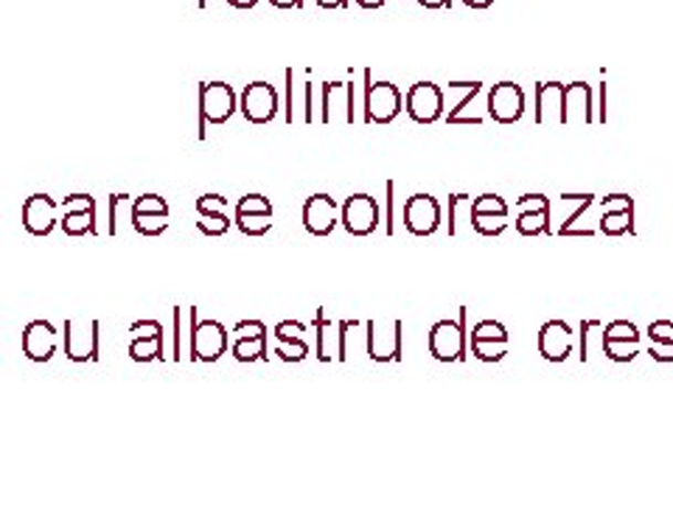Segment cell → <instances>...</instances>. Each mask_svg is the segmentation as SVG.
I'll return each mask as SVG.
<instances>
[{
	"mask_svg": "<svg viewBox=\"0 0 673 505\" xmlns=\"http://www.w3.org/2000/svg\"><path fill=\"white\" fill-rule=\"evenodd\" d=\"M424 9H443V7H452V0H419Z\"/></svg>",
	"mask_w": 673,
	"mask_h": 505,
	"instance_id": "obj_46",
	"label": "cell"
},
{
	"mask_svg": "<svg viewBox=\"0 0 673 505\" xmlns=\"http://www.w3.org/2000/svg\"><path fill=\"white\" fill-rule=\"evenodd\" d=\"M98 320H65L62 326V343H65V357L71 362H98L102 348H98Z\"/></svg>",
	"mask_w": 673,
	"mask_h": 505,
	"instance_id": "obj_5",
	"label": "cell"
},
{
	"mask_svg": "<svg viewBox=\"0 0 673 505\" xmlns=\"http://www.w3.org/2000/svg\"><path fill=\"white\" fill-rule=\"evenodd\" d=\"M270 3H273V7H278V9H301V7H304V0H270Z\"/></svg>",
	"mask_w": 673,
	"mask_h": 505,
	"instance_id": "obj_45",
	"label": "cell"
},
{
	"mask_svg": "<svg viewBox=\"0 0 673 505\" xmlns=\"http://www.w3.org/2000/svg\"><path fill=\"white\" fill-rule=\"evenodd\" d=\"M430 354L438 362H463L469 354L466 335V306H461V317L455 320H438L430 329Z\"/></svg>",
	"mask_w": 673,
	"mask_h": 505,
	"instance_id": "obj_1",
	"label": "cell"
},
{
	"mask_svg": "<svg viewBox=\"0 0 673 505\" xmlns=\"http://www.w3.org/2000/svg\"><path fill=\"white\" fill-rule=\"evenodd\" d=\"M385 233L396 236V183H385Z\"/></svg>",
	"mask_w": 673,
	"mask_h": 505,
	"instance_id": "obj_32",
	"label": "cell"
},
{
	"mask_svg": "<svg viewBox=\"0 0 673 505\" xmlns=\"http://www.w3.org/2000/svg\"><path fill=\"white\" fill-rule=\"evenodd\" d=\"M60 225L67 236H85V233L98 236L96 208H91V211H80V213H62Z\"/></svg>",
	"mask_w": 673,
	"mask_h": 505,
	"instance_id": "obj_24",
	"label": "cell"
},
{
	"mask_svg": "<svg viewBox=\"0 0 673 505\" xmlns=\"http://www.w3.org/2000/svg\"><path fill=\"white\" fill-rule=\"evenodd\" d=\"M236 213H273V202L261 194H248L236 202Z\"/></svg>",
	"mask_w": 673,
	"mask_h": 505,
	"instance_id": "obj_33",
	"label": "cell"
},
{
	"mask_svg": "<svg viewBox=\"0 0 673 505\" xmlns=\"http://www.w3.org/2000/svg\"><path fill=\"white\" fill-rule=\"evenodd\" d=\"M124 200H129V194H116V197H113V200H109V233H113V236H116V233H118L116 217H118V206H122Z\"/></svg>",
	"mask_w": 673,
	"mask_h": 505,
	"instance_id": "obj_40",
	"label": "cell"
},
{
	"mask_svg": "<svg viewBox=\"0 0 673 505\" xmlns=\"http://www.w3.org/2000/svg\"><path fill=\"white\" fill-rule=\"evenodd\" d=\"M267 337H270V332L233 337L231 354L236 357V362H264V359H270Z\"/></svg>",
	"mask_w": 673,
	"mask_h": 505,
	"instance_id": "obj_20",
	"label": "cell"
},
{
	"mask_svg": "<svg viewBox=\"0 0 673 505\" xmlns=\"http://www.w3.org/2000/svg\"><path fill=\"white\" fill-rule=\"evenodd\" d=\"M133 228L140 236H160L169 231V220L166 217H155V213H135Z\"/></svg>",
	"mask_w": 673,
	"mask_h": 505,
	"instance_id": "obj_26",
	"label": "cell"
},
{
	"mask_svg": "<svg viewBox=\"0 0 673 505\" xmlns=\"http://www.w3.org/2000/svg\"><path fill=\"white\" fill-rule=\"evenodd\" d=\"M404 228L413 236H432L441 228V202L432 194H413L404 202Z\"/></svg>",
	"mask_w": 673,
	"mask_h": 505,
	"instance_id": "obj_11",
	"label": "cell"
},
{
	"mask_svg": "<svg viewBox=\"0 0 673 505\" xmlns=\"http://www.w3.org/2000/svg\"><path fill=\"white\" fill-rule=\"evenodd\" d=\"M62 213H80V211H91L96 208V200L91 194H71L60 202Z\"/></svg>",
	"mask_w": 673,
	"mask_h": 505,
	"instance_id": "obj_34",
	"label": "cell"
},
{
	"mask_svg": "<svg viewBox=\"0 0 673 505\" xmlns=\"http://www.w3.org/2000/svg\"><path fill=\"white\" fill-rule=\"evenodd\" d=\"M239 111L236 93L224 82H208L200 87V140H206L208 124H228Z\"/></svg>",
	"mask_w": 673,
	"mask_h": 505,
	"instance_id": "obj_4",
	"label": "cell"
},
{
	"mask_svg": "<svg viewBox=\"0 0 673 505\" xmlns=\"http://www.w3.org/2000/svg\"><path fill=\"white\" fill-rule=\"evenodd\" d=\"M343 118L357 124V87L354 82H323L320 87V122L334 124Z\"/></svg>",
	"mask_w": 673,
	"mask_h": 505,
	"instance_id": "obj_8",
	"label": "cell"
},
{
	"mask_svg": "<svg viewBox=\"0 0 673 505\" xmlns=\"http://www.w3.org/2000/svg\"><path fill=\"white\" fill-rule=\"evenodd\" d=\"M304 124H315V82H304Z\"/></svg>",
	"mask_w": 673,
	"mask_h": 505,
	"instance_id": "obj_38",
	"label": "cell"
},
{
	"mask_svg": "<svg viewBox=\"0 0 673 505\" xmlns=\"http://www.w3.org/2000/svg\"><path fill=\"white\" fill-rule=\"evenodd\" d=\"M379 202L370 194H351L343 202L340 222L351 236H370L379 228Z\"/></svg>",
	"mask_w": 673,
	"mask_h": 505,
	"instance_id": "obj_9",
	"label": "cell"
},
{
	"mask_svg": "<svg viewBox=\"0 0 673 505\" xmlns=\"http://www.w3.org/2000/svg\"><path fill=\"white\" fill-rule=\"evenodd\" d=\"M320 9H346L348 0H315Z\"/></svg>",
	"mask_w": 673,
	"mask_h": 505,
	"instance_id": "obj_44",
	"label": "cell"
},
{
	"mask_svg": "<svg viewBox=\"0 0 673 505\" xmlns=\"http://www.w3.org/2000/svg\"><path fill=\"white\" fill-rule=\"evenodd\" d=\"M365 337H368L365 348H368V357L374 362H401V357H404V323L399 317L390 323V329L379 326L377 320H368L365 323Z\"/></svg>",
	"mask_w": 673,
	"mask_h": 505,
	"instance_id": "obj_6",
	"label": "cell"
},
{
	"mask_svg": "<svg viewBox=\"0 0 673 505\" xmlns=\"http://www.w3.org/2000/svg\"><path fill=\"white\" fill-rule=\"evenodd\" d=\"M135 213H155V217H166L169 220V202L158 194H144L133 202V217Z\"/></svg>",
	"mask_w": 673,
	"mask_h": 505,
	"instance_id": "obj_29",
	"label": "cell"
},
{
	"mask_svg": "<svg viewBox=\"0 0 673 505\" xmlns=\"http://www.w3.org/2000/svg\"><path fill=\"white\" fill-rule=\"evenodd\" d=\"M572 351V332L565 320H547L539 332V354L547 362H565Z\"/></svg>",
	"mask_w": 673,
	"mask_h": 505,
	"instance_id": "obj_17",
	"label": "cell"
},
{
	"mask_svg": "<svg viewBox=\"0 0 673 505\" xmlns=\"http://www.w3.org/2000/svg\"><path fill=\"white\" fill-rule=\"evenodd\" d=\"M60 346V332L49 320H31L23 329V354L31 362H49Z\"/></svg>",
	"mask_w": 673,
	"mask_h": 505,
	"instance_id": "obj_16",
	"label": "cell"
},
{
	"mask_svg": "<svg viewBox=\"0 0 673 505\" xmlns=\"http://www.w3.org/2000/svg\"><path fill=\"white\" fill-rule=\"evenodd\" d=\"M197 213H228V197L202 194L197 200Z\"/></svg>",
	"mask_w": 673,
	"mask_h": 505,
	"instance_id": "obj_35",
	"label": "cell"
},
{
	"mask_svg": "<svg viewBox=\"0 0 673 505\" xmlns=\"http://www.w3.org/2000/svg\"><path fill=\"white\" fill-rule=\"evenodd\" d=\"M359 329H365V323L359 326V320H340V354H337L340 362L351 357V343L359 337Z\"/></svg>",
	"mask_w": 673,
	"mask_h": 505,
	"instance_id": "obj_30",
	"label": "cell"
},
{
	"mask_svg": "<svg viewBox=\"0 0 673 505\" xmlns=\"http://www.w3.org/2000/svg\"><path fill=\"white\" fill-rule=\"evenodd\" d=\"M525 113V93L514 82H500L488 93V116L497 124H516Z\"/></svg>",
	"mask_w": 673,
	"mask_h": 505,
	"instance_id": "obj_13",
	"label": "cell"
},
{
	"mask_svg": "<svg viewBox=\"0 0 673 505\" xmlns=\"http://www.w3.org/2000/svg\"><path fill=\"white\" fill-rule=\"evenodd\" d=\"M472 225L474 231L483 233V236H500L508 222H505V217H500V213H472Z\"/></svg>",
	"mask_w": 673,
	"mask_h": 505,
	"instance_id": "obj_28",
	"label": "cell"
},
{
	"mask_svg": "<svg viewBox=\"0 0 673 505\" xmlns=\"http://www.w3.org/2000/svg\"><path fill=\"white\" fill-rule=\"evenodd\" d=\"M275 340H278V346H275V354H278L281 362H304L306 357H309V346H306L304 340H301V335H295V332H273Z\"/></svg>",
	"mask_w": 673,
	"mask_h": 505,
	"instance_id": "obj_23",
	"label": "cell"
},
{
	"mask_svg": "<svg viewBox=\"0 0 673 505\" xmlns=\"http://www.w3.org/2000/svg\"><path fill=\"white\" fill-rule=\"evenodd\" d=\"M343 208L328 194H315L304 202V228L312 236H328L337 228Z\"/></svg>",
	"mask_w": 673,
	"mask_h": 505,
	"instance_id": "obj_15",
	"label": "cell"
},
{
	"mask_svg": "<svg viewBox=\"0 0 673 505\" xmlns=\"http://www.w3.org/2000/svg\"><path fill=\"white\" fill-rule=\"evenodd\" d=\"M480 91H483L480 82H449V87L443 91V96H446V116H443L446 124H455Z\"/></svg>",
	"mask_w": 673,
	"mask_h": 505,
	"instance_id": "obj_19",
	"label": "cell"
},
{
	"mask_svg": "<svg viewBox=\"0 0 673 505\" xmlns=\"http://www.w3.org/2000/svg\"><path fill=\"white\" fill-rule=\"evenodd\" d=\"M129 359L135 362H153V359H166L164 354V326H158L149 335H135L129 343Z\"/></svg>",
	"mask_w": 673,
	"mask_h": 505,
	"instance_id": "obj_21",
	"label": "cell"
},
{
	"mask_svg": "<svg viewBox=\"0 0 673 505\" xmlns=\"http://www.w3.org/2000/svg\"><path fill=\"white\" fill-rule=\"evenodd\" d=\"M357 3L362 9H382L385 3H388V0H357Z\"/></svg>",
	"mask_w": 673,
	"mask_h": 505,
	"instance_id": "obj_48",
	"label": "cell"
},
{
	"mask_svg": "<svg viewBox=\"0 0 673 505\" xmlns=\"http://www.w3.org/2000/svg\"><path fill=\"white\" fill-rule=\"evenodd\" d=\"M239 111L250 124H270L278 116V91L270 82H253L244 87Z\"/></svg>",
	"mask_w": 673,
	"mask_h": 505,
	"instance_id": "obj_10",
	"label": "cell"
},
{
	"mask_svg": "<svg viewBox=\"0 0 673 505\" xmlns=\"http://www.w3.org/2000/svg\"><path fill=\"white\" fill-rule=\"evenodd\" d=\"M315 354L320 362H332L340 354V323H332L326 309L315 312Z\"/></svg>",
	"mask_w": 673,
	"mask_h": 505,
	"instance_id": "obj_18",
	"label": "cell"
},
{
	"mask_svg": "<svg viewBox=\"0 0 673 505\" xmlns=\"http://www.w3.org/2000/svg\"><path fill=\"white\" fill-rule=\"evenodd\" d=\"M536 102H539V107H536V122H547L553 111H556V116L561 118V122H567L565 87L561 85H556V82L545 85L539 93H536Z\"/></svg>",
	"mask_w": 673,
	"mask_h": 505,
	"instance_id": "obj_22",
	"label": "cell"
},
{
	"mask_svg": "<svg viewBox=\"0 0 673 505\" xmlns=\"http://www.w3.org/2000/svg\"><path fill=\"white\" fill-rule=\"evenodd\" d=\"M259 332H270V329L261 320H239L236 326H233V337H239V335H259Z\"/></svg>",
	"mask_w": 673,
	"mask_h": 505,
	"instance_id": "obj_39",
	"label": "cell"
},
{
	"mask_svg": "<svg viewBox=\"0 0 673 505\" xmlns=\"http://www.w3.org/2000/svg\"><path fill=\"white\" fill-rule=\"evenodd\" d=\"M472 213H500V217H508V206H505L503 197L483 194L472 202Z\"/></svg>",
	"mask_w": 673,
	"mask_h": 505,
	"instance_id": "obj_31",
	"label": "cell"
},
{
	"mask_svg": "<svg viewBox=\"0 0 673 505\" xmlns=\"http://www.w3.org/2000/svg\"><path fill=\"white\" fill-rule=\"evenodd\" d=\"M494 0H466V7L472 9H485V7H492Z\"/></svg>",
	"mask_w": 673,
	"mask_h": 505,
	"instance_id": "obj_49",
	"label": "cell"
},
{
	"mask_svg": "<svg viewBox=\"0 0 673 505\" xmlns=\"http://www.w3.org/2000/svg\"><path fill=\"white\" fill-rule=\"evenodd\" d=\"M182 340H180V306H175V359L180 362Z\"/></svg>",
	"mask_w": 673,
	"mask_h": 505,
	"instance_id": "obj_42",
	"label": "cell"
},
{
	"mask_svg": "<svg viewBox=\"0 0 673 505\" xmlns=\"http://www.w3.org/2000/svg\"><path fill=\"white\" fill-rule=\"evenodd\" d=\"M275 329H281V332H295V335H304L306 332V326L301 320H281L278 326H275Z\"/></svg>",
	"mask_w": 673,
	"mask_h": 505,
	"instance_id": "obj_43",
	"label": "cell"
},
{
	"mask_svg": "<svg viewBox=\"0 0 673 505\" xmlns=\"http://www.w3.org/2000/svg\"><path fill=\"white\" fill-rule=\"evenodd\" d=\"M191 315V354L194 362H217L228 346H231V332L224 329L219 320H200L197 306L189 309Z\"/></svg>",
	"mask_w": 673,
	"mask_h": 505,
	"instance_id": "obj_3",
	"label": "cell"
},
{
	"mask_svg": "<svg viewBox=\"0 0 673 505\" xmlns=\"http://www.w3.org/2000/svg\"><path fill=\"white\" fill-rule=\"evenodd\" d=\"M603 337H607V340H638V329H634L631 323L618 320L603 332Z\"/></svg>",
	"mask_w": 673,
	"mask_h": 505,
	"instance_id": "obj_36",
	"label": "cell"
},
{
	"mask_svg": "<svg viewBox=\"0 0 673 505\" xmlns=\"http://www.w3.org/2000/svg\"><path fill=\"white\" fill-rule=\"evenodd\" d=\"M233 9H255L259 7V0H228Z\"/></svg>",
	"mask_w": 673,
	"mask_h": 505,
	"instance_id": "obj_47",
	"label": "cell"
},
{
	"mask_svg": "<svg viewBox=\"0 0 673 505\" xmlns=\"http://www.w3.org/2000/svg\"><path fill=\"white\" fill-rule=\"evenodd\" d=\"M233 220H228V213H200L197 220V231L206 236H224Z\"/></svg>",
	"mask_w": 673,
	"mask_h": 505,
	"instance_id": "obj_27",
	"label": "cell"
},
{
	"mask_svg": "<svg viewBox=\"0 0 673 505\" xmlns=\"http://www.w3.org/2000/svg\"><path fill=\"white\" fill-rule=\"evenodd\" d=\"M284 76H286V107H284V118H286V124H292L295 122V76H292V67H286L284 71Z\"/></svg>",
	"mask_w": 673,
	"mask_h": 505,
	"instance_id": "obj_37",
	"label": "cell"
},
{
	"mask_svg": "<svg viewBox=\"0 0 673 505\" xmlns=\"http://www.w3.org/2000/svg\"><path fill=\"white\" fill-rule=\"evenodd\" d=\"M158 326H160L158 320H138L129 326V332H133V335H149V332H155Z\"/></svg>",
	"mask_w": 673,
	"mask_h": 505,
	"instance_id": "obj_41",
	"label": "cell"
},
{
	"mask_svg": "<svg viewBox=\"0 0 673 505\" xmlns=\"http://www.w3.org/2000/svg\"><path fill=\"white\" fill-rule=\"evenodd\" d=\"M365 122L368 124H393L404 107V96L393 82H374L365 67Z\"/></svg>",
	"mask_w": 673,
	"mask_h": 505,
	"instance_id": "obj_2",
	"label": "cell"
},
{
	"mask_svg": "<svg viewBox=\"0 0 673 505\" xmlns=\"http://www.w3.org/2000/svg\"><path fill=\"white\" fill-rule=\"evenodd\" d=\"M508 332L497 320H480L472 332V354L483 362H500L505 357Z\"/></svg>",
	"mask_w": 673,
	"mask_h": 505,
	"instance_id": "obj_14",
	"label": "cell"
},
{
	"mask_svg": "<svg viewBox=\"0 0 673 505\" xmlns=\"http://www.w3.org/2000/svg\"><path fill=\"white\" fill-rule=\"evenodd\" d=\"M62 208L51 200L49 194H31L29 200L23 202V228L31 233V236H51L54 228L60 225V213Z\"/></svg>",
	"mask_w": 673,
	"mask_h": 505,
	"instance_id": "obj_12",
	"label": "cell"
},
{
	"mask_svg": "<svg viewBox=\"0 0 673 505\" xmlns=\"http://www.w3.org/2000/svg\"><path fill=\"white\" fill-rule=\"evenodd\" d=\"M404 111L416 124H435L446 116V96L435 82H416L404 96Z\"/></svg>",
	"mask_w": 673,
	"mask_h": 505,
	"instance_id": "obj_7",
	"label": "cell"
},
{
	"mask_svg": "<svg viewBox=\"0 0 673 505\" xmlns=\"http://www.w3.org/2000/svg\"><path fill=\"white\" fill-rule=\"evenodd\" d=\"M236 228L244 236H264L273 228V213H236Z\"/></svg>",
	"mask_w": 673,
	"mask_h": 505,
	"instance_id": "obj_25",
	"label": "cell"
}]
</instances>
